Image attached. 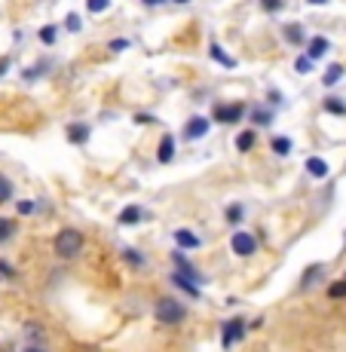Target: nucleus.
<instances>
[{
	"label": "nucleus",
	"mask_w": 346,
	"mask_h": 352,
	"mask_svg": "<svg viewBox=\"0 0 346 352\" xmlns=\"http://www.w3.org/2000/svg\"><path fill=\"white\" fill-rule=\"evenodd\" d=\"M153 316H157L160 324H169V328H178V324H184L187 319V307L178 300V297H160L157 303H153Z\"/></svg>",
	"instance_id": "obj_1"
},
{
	"label": "nucleus",
	"mask_w": 346,
	"mask_h": 352,
	"mask_svg": "<svg viewBox=\"0 0 346 352\" xmlns=\"http://www.w3.org/2000/svg\"><path fill=\"white\" fill-rule=\"evenodd\" d=\"M83 233L74 227H65L56 233V239H52V252H56L62 261H74L80 252H83Z\"/></svg>",
	"instance_id": "obj_2"
},
{
	"label": "nucleus",
	"mask_w": 346,
	"mask_h": 352,
	"mask_svg": "<svg viewBox=\"0 0 346 352\" xmlns=\"http://www.w3.org/2000/svg\"><path fill=\"white\" fill-rule=\"evenodd\" d=\"M246 334H248L246 319H242V316H233V319H227L221 324V346L224 349H233L236 343L246 340Z\"/></svg>",
	"instance_id": "obj_3"
},
{
	"label": "nucleus",
	"mask_w": 346,
	"mask_h": 352,
	"mask_svg": "<svg viewBox=\"0 0 346 352\" xmlns=\"http://www.w3.org/2000/svg\"><path fill=\"white\" fill-rule=\"evenodd\" d=\"M230 252L236 257H252L257 252V236L248 233V230H236V233L230 236Z\"/></svg>",
	"instance_id": "obj_4"
},
{
	"label": "nucleus",
	"mask_w": 346,
	"mask_h": 352,
	"mask_svg": "<svg viewBox=\"0 0 346 352\" xmlns=\"http://www.w3.org/2000/svg\"><path fill=\"white\" fill-rule=\"evenodd\" d=\"M246 117V104L242 101H230V104H215V123L221 126H233Z\"/></svg>",
	"instance_id": "obj_5"
},
{
	"label": "nucleus",
	"mask_w": 346,
	"mask_h": 352,
	"mask_svg": "<svg viewBox=\"0 0 346 352\" xmlns=\"http://www.w3.org/2000/svg\"><path fill=\"white\" fill-rule=\"evenodd\" d=\"M172 263H175V273L187 276V279L199 282V285H202V282H206V279H202V273H199V270H196V267H193V263H190V261H187V254H184V252H181V248H178V252H172Z\"/></svg>",
	"instance_id": "obj_6"
},
{
	"label": "nucleus",
	"mask_w": 346,
	"mask_h": 352,
	"mask_svg": "<svg viewBox=\"0 0 346 352\" xmlns=\"http://www.w3.org/2000/svg\"><path fill=\"white\" fill-rule=\"evenodd\" d=\"M322 279H325V263H310V267L301 273L297 291H310V288H316Z\"/></svg>",
	"instance_id": "obj_7"
},
{
	"label": "nucleus",
	"mask_w": 346,
	"mask_h": 352,
	"mask_svg": "<svg viewBox=\"0 0 346 352\" xmlns=\"http://www.w3.org/2000/svg\"><path fill=\"white\" fill-rule=\"evenodd\" d=\"M172 239H175V245L181 248V252H196V248L202 245V239L193 233V230H187V227H181V230H175L172 233Z\"/></svg>",
	"instance_id": "obj_8"
},
{
	"label": "nucleus",
	"mask_w": 346,
	"mask_h": 352,
	"mask_svg": "<svg viewBox=\"0 0 346 352\" xmlns=\"http://www.w3.org/2000/svg\"><path fill=\"white\" fill-rule=\"evenodd\" d=\"M208 120L206 117H199V113H196V117H190L187 120V126H184V138L187 141H199V138H206L208 135Z\"/></svg>",
	"instance_id": "obj_9"
},
{
	"label": "nucleus",
	"mask_w": 346,
	"mask_h": 352,
	"mask_svg": "<svg viewBox=\"0 0 346 352\" xmlns=\"http://www.w3.org/2000/svg\"><path fill=\"white\" fill-rule=\"evenodd\" d=\"M147 218V212L141 206H126L123 212L117 214V221H120V227H135V224H141V221Z\"/></svg>",
	"instance_id": "obj_10"
},
{
	"label": "nucleus",
	"mask_w": 346,
	"mask_h": 352,
	"mask_svg": "<svg viewBox=\"0 0 346 352\" xmlns=\"http://www.w3.org/2000/svg\"><path fill=\"white\" fill-rule=\"evenodd\" d=\"M175 153H178V144H175V138H172V135H162L160 147H157V160L162 162V166H169V162L175 160Z\"/></svg>",
	"instance_id": "obj_11"
},
{
	"label": "nucleus",
	"mask_w": 346,
	"mask_h": 352,
	"mask_svg": "<svg viewBox=\"0 0 346 352\" xmlns=\"http://www.w3.org/2000/svg\"><path fill=\"white\" fill-rule=\"evenodd\" d=\"M172 285H178L181 291H184V294H190V297H196V300H199V297H202V288H199V282L187 279V276L175 273V270H172Z\"/></svg>",
	"instance_id": "obj_12"
},
{
	"label": "nucleus",
	"mask_w": 346,
	"mask_h": 352,
	"mask_svg": "<svg viewBox=\"0 0 346 352\" xmlns=\"http://www.w3.org/2000/svg\"><path fill=\"white\" fill-rule=\"evenodd\" d=\"M89 135H92L89 123H71V126H67V141H71V144H86V141H89Z\"/></svg>",
	"instance_id": "obj_13"
},
{
	"label": "nucleus",
	"mask_w": 346,
	"mask_h": 352,
	"mask_svg": "<svg viewBox=\"0 0 346 352\" xmlns=\"http://www.w3.org/2000/svg\"><path fill=\"white\" fill-rule=\"evenodd\" d=\"M307 172L313 175V178H328L331 166H328V160H325V157H310L307 160Z\"/></svg>",
	"instance_id": "obj_14"
},
{
	"label": "nucleus",
	"mask_w": 346,
	"mask_h": 352,
	"mask_svg": "<svg viewBox=\"0 0 346 352\" xmlns=\"http://www.w3.org/2000/svg\"><path fill=\"white\" fill-rule=\"evenodd\" d=\"M291 147H294V141H291L288 135H276V138H270V151H273L276 157H288Z\"/></svg>",
	"instance_id": "obj_15"
},
{
	"label": "nucleus",
	"mask_w": 346,
	"mask_h": 352,
	"mask_svg": "<svg viewBox=\"0 0 346 352\" xmlns=\"http://www.w3.org/2000/svg\"><path fill=\"white\" fill-rule=\"evenodd\" d=\"M322 111L325 113H334V117H346V101L337 98V96H328L322 101Z\"/></svg>",
	"instance_id": "obj_16"
},
{
	"label": "nucleus",
	"mask_w": 346,
	"mask_h": 352,
	"mask_svg": "<svg viewBox=\"0 0 346 352\" xmlns=\"http://www.w3.org/2000/svg\"><path fill=\"white\" fill-rule=\"evenodd\" d=\"M255 141H257V132H255V129H246V132L236 135V151H239V153H248V151L255 147Z\"/></svg>",
	"instance_id": "obj_17"
},
{
	"label": "nucleus",
	"mask_w": 346,
	"mask_h": 352,
	"mask_svg": "<svg viewBox=\"0 0 346 352\" xmlns=\"http://www.w3.org/2000/svg\"><path fill=\"white\" fill-rule=\"evenodd\" d=\"M208 52H212L215 62H221V67H227V71H233V67H236V58L227 56V52L221 50V43H212V46H208Z\"/></svg>",
	"instance_id": "obj_18"
},
{
	"label": "nucleus",
	"mask_w": 346,
	"mask_h": 352,
	"mask_svg": "<svg viewBox=\"0 0 346 352\" xmlns=\"http://www.w3.org/2000/svg\"><path fill=\"white\" fill-rule=\"evenodd\" d=\"M120 254H123V261H126L132 270H141V267H144V254H141L138 248H129V245H123V252H120Z\"/></svg>",
	"instance_id": "obj_19"
},
{
	"label": "nucleus",
	"mask_w": 346,
	"mask_h": 352,
	"mask_svg": "<svg viewBox=\"0 0 346 352\" xmlns=\"http://www.w3.org/2000/svg\"><path fill=\"white\" fill-rule=\"evenodd\" d=\"M224 218H227V224H242V218H246V206H242V202H230L227 212H224Z\"/></svg>",
	"instance_id": "obj_20"
},
{
	"label": "nucleus",
	"mask_w": 346,
	"mask_h": 352,
	"mask_svg": "<svg viewBox=\"0 0 346 352\" xmlns=\"http://www.w3.org/2000/svg\"><path fill=\"white\" fill-rule=\"evenodd\" d=\"M328 50H331L328 37H313V43H310V52H307V56H310V58H313V62H316V58H322V56H325V52H328Z\"/></svg>",
	"instance_id": "obj_21"
},
{
	"label": "nucleus",
	"mask_w": 346,
	"mask_h": 352,
	"mask_svg": "<svg viewBox=\"0 0 346 352\" xmlns=\"http://www.w3.org/2000/svg\"><path fill=\"white\" fill-rule=\"evenodd\" d=\"M248 117H252L255 126H270V123H273V111H267V107H255Z\"/></svg>",
	"instance_id": "obj_22"
},
{
	"label": "nucleus",
	"mask_w": 346,
	"mask_h": 352,
	"mask_svg": "<svg viewBox=\"0 0 346 352\" xmlns=\"http://www.w3.org/2000/svg\"><path fill=\"white\" fill-rule=\"evenodd\" d=\"M12 236H16V221H12V218H0V245H3V242H10Z\"/></svg>",
	"instance_id": "obj_23"
},
{
	"label": "nucleus",
	"mask_w": 346,
	"mask_h": 352,
	"mask_svg": "<svg viewBox=\"0 0 346 352\" xmlns=\"http://www.w3.org/2000/svg\"><path fill=\"white\" fill-rule=\"evenodd\" d=\"M337 80H343V65H331V67H328V71H325L322 83H325V86H328V89H331V86H334V83H337Z\"/></svg>",
	"instance_id": "obj_24"
},
{
	"label": "nucleus",
	"mask_w": 346,
	"mask_h": 352,
	"mask_svg": "<svg viewBox=\"0 0 346 352\" xmlns=\"http://www.w3.org/2000/svg\"><path fill=\"white\" fill-rule=\"evenodd\" d=\"M285 40L294 43V46H301L303 43V28L301 25H285Z\"/></svg>",
	"instance_id": "obj_25"
},
{
	"label": "nucleus",
	"mask_w": 346,
	"mask_h": 352,
	"mask_svg": "<svg viewBox=\"0 0 346 352\" xmlns=\"http://www.w3.org/2000/svg\"><path fill=\"white\" fill-rule=\"evenodd\" d=\"M12 190H16V187H12V181L6 178V175H0V206L12 199Z\"/></svg>",
	"instance_id": "obj_26"
},
{
	"label": "nucleus",
	"mask_w": 346,
	"mask_h": 352,
	"mask_svg": "<svg viewBox=\"0 0 346 352\" xmlns=\"http://www.w3.org/2000/svg\"><path fill=\"white\" fill-rule=\"evenodd\" d=\"M328 297L331 300H340V297H346V279H337L328 285Z\"/></svg>",
	"instance_id": "obj_27"
},
{
	"label": "nucleus",
	"mask_w": 346,
	"mask_h": 352,
	"mask_svg": "<svg viewBox=\"0 0 346 352\" xmlns=\"http://www.w3.org/2000/svg\"><path fill=\"white\" fill-rule=\"evenodd\" d=\"M56 34H58L56 25H43V28H40V43L52 46V43H56Z\"/></svg>",
	"instance_id": "obj_28"
},
{
	"label": "nucleus",
	"mask_w": 346,
	"mask_h": 352,
	"mask_svg": "<svg viewBox=\"0 0 346 352\" xmlns=\"http://www.w3.org/2000/svg\"><path fill=\"white\" fill-rule=\"evenodd\" d=\"M294 65H297V74H313V58L310 56H301Z\"/></svg>",
	"instance_id": "obj_29"
},
{
	"label": "nucleus",
	"mask_w": 346,
	"mask_h": 352,
	"mask_svg": "<svg viewBox=\"0 0 346 352\" xmlns=\"http://www.w3.org/2000/svg\"><path fill=\"white\" fill-rule=\"evenodd\" d=\"M65 28H67V31H80V28H83V22H80V16H77V12H67V19H65Z\"/></svg>",
	"instance_id": "obj_30"
},
{
	"label": "nucleus",
	"mask_w": 346,
	"mask_h": 352,
	"mask_svg": "<svg viewBox=\"0 0 346 352\" xmlns=\"http://www.w3.org/2000/svg\"><path fill=\"white\" fill-rule=\"evenodd\" d=\"M111 6V0H86V10L89 12H101V10H107Z\"/></svg>",
	"instance_id": "obj_31"
},
{
	"label": "nucleus",
	"mask_w": 346,
	"mask_h": 352,
	"mask_svg": "<svg viewBox=\"0 0 346 352\" xmlns=\"http://www.w3.org/2000/svg\"><path fill=\"white\" fill-rule=\"evenodd\" d=\"M282 3H285V0H261V6H263L267 12H279Z\"/></svg>",
	"instance_id": "obj_32"
},
{
	"label": "nucleus",
	"mask_w": 346,
	"mask_h": 352,
	"mask_svg": "<svg viewBox=\"0 0 346 352\" xmlns=\"http://www.w3.org/2000/svg\"><path fill=\"white\" fill-rule=\"evenodd\" d=\"M46 71V62H37V67H31V71H25V77L34 80V77H40V74Z\"/></svg>",
	"instance_id": "obj_33"
},
{
	"label": "nucleus",
	"mask_w": 346,
	"mask_h": 352,
	"mask_svg": "<svg viewBox=\"0 0 346 352\" xmlns=\"http://www.w3.org/2000/svg\"><path fill=\"white\" fill-rule=\"evenodd\" d=\"M111 50H113V52H120V50H129V40H126V37H117V40H111Z\"/></svg>",
	"instance_id": "obj_34"
},
{
	"label": "nucleus",
	"mask_w": 346,
	"mask_h": 352,
	"mask_svg": "<svg viewBox=\"0 0 346 352\" xmlns=\"http://www.w3.org/2000/svg\"><path fill=\"white\" fill-rule=\"evenodd\" d=\"M34 212V202L31 199H22L19 202V214H31Z\"/></svg>",
	"instance_id": "obj_35"
},
{
	"label": "nucleus",
	"mask_w": 346,
	"mask_h": 352,
	"mask_svg": "<svg viewBox=\"0 0 346 352\" xmlns=\"http://www.w3.org/2000/svg\"><path fill=\"white\" fill-rule=\"evenodd\" d=\"M28 337L31 340H40V337H43L40 334V324H28Z\"/></svg>",
	"instance_id": "obj_36"
},
{
	"label": "nucleus",
	"mask_w": 346,
	"mask_h": 352,
	"mask_svg": "<svg viewBox=\"0 0 346 352\" xmlns=\"http://www.w3.org/2000/svg\"><path fill=\"white\" fill-rule=\"evenodd\" d=\"M12 273H16V270H12L6 261H0V276H12Z\"/></svg>",
	"instance_id": "obj_37"
},
{
	"label": "nucleus",
	"mask_w": 346,
	"mask_h": 352,
	"mask_svg": "<svg viewBox=\"0 0 346 352\" xmlns=\"http://www.w3.org/2000/svg\"><path fill=\"white\" fill-rule=\"evenodd\" d=\"M6 71H10V58H0V77H3Z\"/></svg>",
	"instance_id": "obj_38"
},
{
	"label": "nucleus",
	"mask_w": 346,
	"mask_h": 352,
	"mask_svg": "<svg viewBox=\"0 0 346 352\" xmlns=\"http://www.w3.org/2000/svg\"><path fill=\"white\" fill-rule=\"evenodd\" d=\"M157 3H162V0H144V6H157Z\"/></svg>",
	"instance_id": "obj_39"
},
{
	"label": "nucleus",
	"mask_w": 346,
	"mask_h": 352,
	"mask_svg": "<svg viewBox=\"0 0 346 352\" xmlns=\"http://www.w3.org/2000/svg\"><path fill=\"white\" fill-rule=\"evenodd\" d=\"M25 352H43L40 346H25Z\"/></svg>",
	"instance_id": "obj_40"
},
{
	"label": "nucleus",
	"mask_w": 346,
	"mask_h": 352,
	"mask_svg": "<svg viewBox=\"0 0 346 352\" xmlns=\"http://www.w3.org/2000/svg\"><path fill=\"white\" fill-rule=\"evenodd\" d=\"M307 3H313V6H316V3H328V0H307Z\"/></svg>",
	"instance_id": "obj_41"
},
{
	"label": "nucleus",
	"mask_w": 346,
	"mask_h": 352,
	"mask_svg": "<svg viewBox=\"0 0 346 352\" xmlns=\"http://www.w3.org/2000/svg\"><path fill=\"white\" fill-rule=\"evenodd\" d=\"M175 3H190V0H175Z\"/></svg>",
	"instance_id": "obj_42"
}]
</instances>
